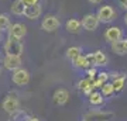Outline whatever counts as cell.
Returning <instances> with one entry per match:
<instances>
[{"label": "cell", "mask_w": 127, "mask_h": 121, "mask_svg": "<svg viewBox=\"0 0 127 121\" xmlns=\"http://www.w3.org/2000/svg\"><path fill=\"white\" fill-rule=\"evenodd\" d=\"M89 101L93 106H100V104L103 103V96L99 92H91L89 93Z\"/></svg>", "instance_id": "20"}, {"label": "cell", "mask_w": 127, "mask_h": 121, "mask_svg": "<svg viewBox=\"0 0 127 121\" xmlns=\"http://www.w3.org/2000/svg\"><path fill=\"white\" fill-rule=\"evenodd\" d=\"M0 41H1V32H0Z\"/></svg>", "instance_id": "33"}, {"label": "cell", "mask_w": 127, "mask_h": 121, "mask_svg": "<svg viewBox=\"0 0 127 121\" xmlns=\"http://www.w3.org/2000/svg\"><path fill=\"white\" fill-rule=\"evenodd\" d=\"M9 30V35L14 37L17 40H21L26 34H27V27L21 24V23H14V24H10V27L7 28Z\"/></svg>", "instance_id": "7"}, {"label": "cell", "mask_w": 127, "mask_h": 121, "mask_svg": "<svg viewBox=\"0 0 127 121\" xmlns=\"http://www.w3.org/2000/svg\"><path fill=\"white\" fill-rule=\"evenodd\" d=\"M21 3H23L24 6H31V4L40 3V0H21Z\"/></svg>", "instance_id": "27"}, {"label": "cell", "mask_w": 127, "mask_h": 121, "mask_svg": "<svg viewBox=\"0 0 127 121\" xmlns=\"http://www.w3.org/2000/svg\"><path fill=\"white\" fill-rule=\"evenodd\" d=\"M113 117V113L110 111H89L83 116V121H109Z\"/></svg>", "instance_id": "5"}, {"label": "cell", "mask_w": 127, "mask_h": 121, "mask_svg": "<svg viewBox=\"0 0 127 121\" xmlns=\"http://www.w3.org/2000/svg\"><path fill=\"white\" fill-rule=\"evenodd\" d=\"M82 51L79 47H71V48H68V51H66V56H68L69 59H73L75 56H78V55L81 54Z\"/></svg>", "instance_id": "22"}, {"label": "cell", "mask_w": 127, "mask_h": 121, "mask_svg": "<svg viewBox=\"0 0 127 121\" xmlns=\"http://www.w3.org/2000/svg\"><path fill=\"white\" fill-rule=\"evenodd\" d=\"M41 14H42V7H41L40 3H37V4L26 6L23 16H26L28 20H37V18L41 17Z\"/></svg>", "instance_id": "9"}, {"label": "cell", "mask_w": 127, "mask_h": 121, "mask_svg": "<svg viewBox=\"0 0 127 121\" xmlns=\"http://www.w3.org/2000/svg\"><path fill=\"white\" fill-rule=\"evenodd\" d=\"M93 56H95V66H106L107 65V56L103 51L93 52Z\"/></svg>", "instance_id": "15"}, {"label": "cell", "mask_w": 127, "mask_h": 121, "mask_svg": "<svg viewBox=\"0 0 127 121\" xmlns=\"http://www.w3.org/2000/svg\"><path fill=\"white\" fill-rule=\"evenodd\" d=\"M3 66L7 71H16L21 66V56H11V55H6L3 59Z\"/></svg>", "instance_id": "10"}, {"label": "cell", "mask_w": 127, "mask_h": 121, "mask_svg": "<svg viewBox=\"0 0 127 121\" xmlns=\"http://www.w3.org/2000/svg\"><path fill=\"white\" fill-rule=\"evenodd\" d=\"M96 77H97L99 80H102L103 83H106V82H107V79H109V73H106V72H100V73H97V75H96Z\"/></svg>", "instance_id": "26"}, {"label": "cell", "mask_w": 127, "mask_h": 121, "mask_svg": "<svg viewBox=\"0 0 127 121\" xmlns=\"http://www.w3.org/2000/svg\"><path fill=\"white\" fill-rule=\"evenodd\" d=\"M86 75L89 79H95L96 75H97V72H96L95 66H92V68H88V72H86Z\"/></svg>", "instance_id": "25"}, {"label": "cell", "mask_w": 127, "mask_h": 121, "mask_svg": "<svg viewBox=\"0 0 127 121\" xmlns=\"http://www.w3.org/2000/svg\"><path fill=\"white\" fill-rule=\"evenodd\" d=\"M123 37V31L120 27H109L106 31H104V38L107 42H114V41H119L122 40Z\"/></svg>", "instance_id": "11"}, {"label": "cell", "mask_w": 127, "mask_h": 121, "mask_svg": "<svg viewBox=\"0 0 127 121\" xmlns=\"http://www.w3.org/2000/svg\"><path fill=\"white\" fill-rule=\"evenodd\" d=\"M78 87H79L81 90H83L86 94H89L92 90L95 89V87H93V85H92V79H89V77H86V79H82V80L78 82Z\"/></svg>", "instance_id": "16"}, {"label": "cell", "mask_w": 127, "mask_h": 121, "mask_svg": "<svg viewBox=\"0 0 127 121\" xmlns=\"http://www.w3.org/2000/svg\"><path fill=\"white\" fill-rule=\"evenodd\" d=\"M69 99V93L68 90L65 89H58L54 92V101L55 104H58V106H64V104H66Z\"/></svg>", "instance_id": "12"}, {"label": "cell", "mask_w": 127, "mask_h": 121, "mask_svg": "<svg viewBox=\"0 0 127 121\" xmlns=\"http://www.w3.org/2000/svg\"><path fill=\"white\" fill-rule=\"evenodd\" d=\"M10 17L9 14H0V32L6 31L7 28L10 27Z\"/></svg>", "instance_id": "21"}, {"label": "cell", "mask_w": 127, "mask_h": 121, "mask_svg": "<svg viewBox=\"0 0 127 121\" xmlns=\"http://www.w3.org/2000/svg\"><path fill=\"white\" fill-rule=\"evenodd\" d=\"M24 51V47L21 41L14 38V37H7L4 42V52L6 55H11V56H21Z\"/></svg>", "instance_id": "1"}, {"label": "cell", "mask_w": 127, "mask_h": 121, "mask_svg": "<svg viewBox=\"0 0 127 121\" xmlns=\"http://www.w3.org/2000/svg\"><path fill=\"white\" fill-rule=\"evenodd\" d=\"M24 9H26V6L21 3V0H14L13 3H11V6H10V11L14 16H23Z\"/></svg>", "instance_id": "14"}, {"label": "cell", "mask_w": 127, "mask_h": 121, "mask_svg": "<svg viewBox=\"0 0 127 121\" xmlns=\"http://www.w3.org/2000/svg\"><path fill=\"white\" fill-rule=\"evenodd\" d=\"M65 27H66V31L71 32V34H78V32L81 31V21L79 20H76V18H69L68 21H66V24H65Z\"/></svg>", "instance_id": "13"}, {"label": "cell", "mask_w": 127, "mask_h": 121, "mask_svg": "<svg viewBox=\"0 0 127 121\" xmlns=\"http://www.w3.org/2000/svg\"><path fill=\"white\" fill-rule=\"evenodd\" d=\"M91 4H99V3H102V0H88Z\"/></svg>", "instance_id": "29"}, {"label": "cell", "mask_w": 127, "mask_h": 121, "mask_svg": "<svg viewBox=\"0 0 127 121\" xmlns=\"http://www.w3.org/2000/svg\"><path fill=\"white\" fill-rule=\"evenodd\" d=\"M126 82H127V77L126 76H117V77H114L113 83H112L113 90H114V92H120V90L126 86Z\"/></svg>", "instance_id": "19"}, {"label": "cell", "mask_w": 127, "mask_h": 121, "mask_svg": "<svg viewBox=\"0 0 127 121\" xmlns=\"http://www.w3.org/2000/svg\"><path fill=\"white\" fill-rule=\"evenodd\" d=\"M3 108H4L6 113H9L10 116L13 114V113L18 111L20 110V103H18L17 97H14V96H7L3 101Z\"/></svg>", "instance_id": "8"}, {"label": "cell", "mask_w": 127, "mask_h": 121, "mask_svg": "<svg viewBox=\"0 0 127 121\" xmlns=\"http://www.w3.org/2000/svg\"><path fill=\"white\" fill-rule=\"evenodd\" d=\"M99 24H100L99 20L96 17V14H93V13H89L86 16H83V18H82V21H81L82 28L86 30V31H95V30H97Z\"/></svg>", "instance_id": "6"}, {"label": "cell", "mask_w": 127, "mask_h": 121, "mask_svg": "<svg viewBox=\"0 0 127 121\" xmlns=\"http://www.w3.org/2000/svg\"><path fill=\"white\" fill-rule=\"evenodd\" d=\"M112 51L117 55H124L126 49H124V40H119L112 42Z\"/></svg>", "instance_id": "18"}, {"label": "cell", "mask_w": 127, "mask_h": 121, "mask_svg": "<svg viewBox=\"0 0 127 121\" xmlns=\"http://www.w3.org/2000/svg\"><path fill=\"white\" fill-rule=\"evenodd\" d=\"M124 24H126V25H127V13L124 14Z\"/></svg>", "instance_id": "32"}, {"label": "cell", "mask_w": 127, "mask_h": 121, "mask_svg": "<svg viewBox=\"0 0 127 121\" xmlns=\"http://www.w3.org/2000/svg\"><path fill=\"white\" fill-rule=\"evenodd\" d=\"M61 25V23H59V18L57 16H52V14H48L45 17L42 18V21H41V28L47 32H54L57 31Z\"/></svg>", "instance_id": "3"}, {"label": "cell", "mask_w": 127, "mask_h": 121, "mask_svg": "<svg viewBox=\"0 0 127 121\" xmlns=\"http://www.w3.org/2000/svg\"><path fill=\"white\" fill-rule=\"evenodd\" d=\"M71 61H72V65L75 68H78V69H88V63H86V59H85V55L79 54L78 56H75Z\"/></svg>", "instance_id": "17"}, {"label": "cell", "mask_w": 127, "mask_h": 121, "mask_svg": "<svg viewBox=\"0 0 127 121\" xmlns=\"http://www.w3.org/2000/svg\"><path fill=\"white\" fill-rule=\"evenodd\" d=\"M96 17L99 20V23H112L116 18V11L112 6L106 4V6H102L99 9V11L96 13Z\"/></svg>", "instance_id": "2"}, {"label": "cell", "mask_w": 127, "mask_h": 121, "mask_svg": "<svg viewBox=\"0 0 127 121\" xmlns=\"http://www.w3.org/2000/svg\"><path fill=\"white\" fill-rule=\"evenodd\" d=\"M113 86H112V83H103V86H102V96H104V97H107V96H110V94L113 93Z\"/></svg>", "instance_id": "23"}, {"label": "cell", "mask_w": 127, "mask_h": 121, "mask_svg": "<svg viewBox=\"0 0 127 121\" xmlns=\"http://www.w3.org/2000/svg\"><path fill=\"white\" fill-rule=\"evenodd\" d=\"M124 49H126V54H127V40H124Z\"/></svg>", "instance_id": "31"}, {"label": "cell", "mask_w": 127, "mask_h": 121, "mask_svg": "<svg viewBox=\"0 0 127 121\" xmlns=\"http://www.w3.org/2000/svg\"><path fill=\"white\" fill-rule=\"evenodd\" d=\"M28 121H40L37 117H31V118H28Z\"/></svg>", "instance_id": "30"}, {"label": "cell", "mask_w": 127, "mask_h": 121, "mask_svg": "<svg viewBox=\"0 0 127 121\" xmlns=\"http://www.w3.org/2000/svg\"><path fill=\"white\" fill-rule=\"evenodd\" d=\"M11 80H13L14 85H17V86H26V85H28V82H30V73H28V71H26V69L18 68V69L13 71Z\"/></svg>", "instance_id": "4"}, {"label": "cell", "mask_w": 127, "mask_h": 121, "mask_svg": "<svg viewBox=\"0 0 127 121\" xmlns=\"http://www.w3.org/2000/svg\"><path fill=\"white\" fill-rule=\"evenodd\" d=\"M85 59H86L88 68L95 66V56H93V54H88V55H85Z\"/></svg>", "instance_id": "24"}, {"label": "cell", "mask_w": 127, "mask_h": 121, "mask_svg": "<svg viewBox=\"0 0 127 121\" xmlns=\"http://www.w3.org/2000/svg\"><path fill=\"white\" fill-rule=\"evenodd\" d=\"M119 3H120V6L124 10H127V0H119Z\"/></svg>", "instance_id": "28"}]
</instances>
